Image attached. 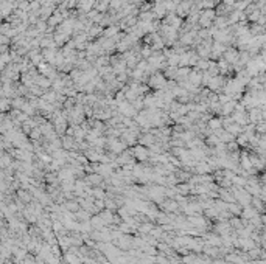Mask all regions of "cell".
<instances>
[{"label": "cell", "instance_id": "obj_1", "mask_svg": "<svg viewBox=\"0 0 266 264\" xmlns=\"http://www.w3.org/2000/svg\"><path fill=\"white\" fill-rule=\"evenodd\" d=\"M148 156H150V151H148L147 148H143L142 145L134 148V157H136V159H139V160H147Z\"/></svg>", "mask_w": 266, "mask_h": 264}, {"label": "cell", "instance_id": "obj_2", "mask_svg": "<svg viewBox=\"0 0 266 264\" xmlns=\"http://www.w3.org/2000/svg\"><path fill=\"white\" fill-rule=\"evenodd\" d=\"M110 148H112L114 152H121V151L126 148V145H124L123 142H115V140H112V142H110Z\"/></svg>", "mask_w": 266, "mask_h": 264}, {"label": "cell", "instance_id": "obj_3", "mask_svg": "<svg viewBox=\"0 0 266 264\" xmlns=\"http://www.w3.org/2000/svg\"><path fill=\"white\" fill-rule=\"evenodd\" d=\"M223 124H221V120H218V118H213V120H209V127L210 129H213V130H216V129H219Z\"/></svg>", "mask_w": 266, "mask_h": 264}, {"label": "cell", "instance_id": "obj_4", "mask_svg": "<svg viewBox=\"0 0 266 264\" xmlns=\"http://www.w3.org/2000/svg\"><path fill=\"white\" fill-rule=\"evenodd\" d=\"M196 169H198L199 174H207V173H210V166H209L207 163H199V165L196 166Z\"/></svg>", "mask_w": 266, "mask_h": 264}, {"label": "cell", "instance_id": "obj_5", "mask_svg": "<svg viewBox=\"0 0 266 264\" xmlns=\"http://www.w3.org/2000/svg\"><path fill=\"white\" fill-rule=\"evenodd\" d=\"M140 145H148V146L154 145V137L153 135H145L143 139H140Z\"/></svg>", "mask_w": 266, "mask_h": 264}, {"label": "cell", "instance_id": "obj_6", "mask_svg": "<svg viewBox=\"0 0 266 264\" xmlns=\"http://www.w3.org/2000/svg\"><path fill=\"white\" fill-rule=\"evenodd\" d=\"M89 180H90L92 183H95V185H97V183H100V182L103 180V177H101L100 174H93V176H90V177H89Z\"/></svg>", "mask_w": 266, "mask_h": 264}, {"label": "cell", "instance_id": "obj_7", "mask_svg": "<svg viewBox=\"0 0 266 264\" xmlns=\"http://www.w3.org/2000/svg\"><path fill=\"white\" fill-rule=\"evenodd\" d=\"M78 208H79V205H78V204H75V202H67V210L76 211Z\"/></svg>", "mask_w": 266, "mask_h": 264}, {"label": "cell", "instance_id": "obj_8", "mask_svg": "<svg viewBox=\"0 0 266 264\" xmlns=\"http://www.w3.org/2000/svg\"><path fill=\"white\" fill-rule=\"evenodd\" d=\"M93 193H95V196H97V197H103V191H101V190H95Z\"/></svg>", "mask_w": 266, "mask_h": 264}]
</instances>
